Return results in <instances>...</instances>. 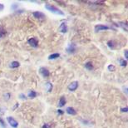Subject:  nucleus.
Masks as SVG:
<instances>
[{
    "label": "nucleus",
    "mask_w": 128,
    "mask_h": 128,
    "mask_svg": "<svg viewBox=\"0 0 128 128\" xmlns=\"http://www.w3.org/2000/svg\"><path fill=\"white\" fill-rule=\"evenodd\" d=\"M45 8L47 10H48L49 12L54 14L61 15V16H63L64 15V12L62 11V10H60L59 8H56L55 6H52V5H51V4H45Z\"/></svg>",
    "instance_id": "1"
},
{
    "label": "nucleus",
    "mask_w": 128,
    "mask_h": 128,
    "mask_svg": "<svg viewBox=\"0 0 128 128\" xmlns=\"http://www.w3.org/2000/svg\"><path fill=\"white\" fill-rule=\"evenodd\" d=\"M7 121L8 122V124L11 126L12 127L14 128H17L18 126V122L16 120H15L14 117L12 116H8L7 117Z\"/></svg>",
    "instance_id": "2"
},
{
    "label": "nucleus",
    "mask_w": 128,
    "mask_h": 128,
    "mask_svg": "<svg viewBox=\"0 0 128 128\" xmlns=\"http://www.w3.org/2000/svg\"><path fill=\"white\" fill-rule=\"evenodd\" d=\"M78 82H76V81H74V82H71L68 86V90L71 91V92L76 91V89H78Z\"/></svg>",
    "instance_id": "3"
},
{
    "label": "nucleus",
    "mask_w": 128,
    "mask_h": 128,
    "mask_svg": "<svg viewBox=\"0 0 128 128\" xmlns=\"http://www.w3.org/2000/svg\"><path fill=\"white\" fill-rule=\"evenodd\" d=\"M39 72H40L41 75L43 76V78H48L49 75H50L49 71H48V69L46 68H40Z\"/></svg>",
    "instance_id": "4"
},
{
    "label": "nucleus",
    "mask_w": 128,
    "mask_h": 128,
    "mask_svg": "<svg viewBox=\"0 0 128 128\" xmlns=\"http://www.w3.org/2000/svg\"><path fill=\"white\" fill-rule=\"evenodd\" d=\"M28 42L30 46H32V48H38V41L37 40V38H29L28 40Z\"/></svg>",
    "instance_id": "5"
},
{
    "label": "nucleus",
    "mask_w": 128,
    "mask_h": 128,
    "mask_svg": "<svg viewBox=\"0 0 128 128\" xmlns=\"http://www.w3.org/2000/svg\"><path fill=\"white\" fill-rule=\"evenodd\" d=\"M110 28L108 26H106V25H102V24H98L95 26V31L96 32H100L102 31V30H108Z\"/></svg>",
    "instance_id": "6"
},
{
    "label": "nucleus",
    "mask_w": 128,
    "mask_h": 128,
    "mask_svg": "<svg viewBox=\"0 0 128 128\" xmlns=\"http://www.w3.org/2000/svg\"><path fill=\"white\" fill-rule=\"evenodd\" d=\"M32 16L34 17V18H38V19H44L45 18H46V16L42 14V12H38V11L33 12H32Z\"/></svg>",
    "instance_id": "7"
},
{
    "label": "nucleus",
    "mask_w": 128,
    "mask_h": 128,
    "mask_svg": "<svg viewBox=\"0 0 128 128\" xmlns=\"http://www.w3.org/2000/svg\"><path fill=\"white\" fill-rule=\"evenodd\" d=\"M68 25H66V22H62L61 24V25L59 26V28H58V31L61 32H62V33H65L68 32Z\"/></svg>",
    "instance_id": "8"
},
{
    "label": "nucleus",
    "mask_w": 128,
    "mask_h": 128,
    "mask_svg": "<svg viewBox=\"0 0 128 128\" xmlns=\"http://www.w3.org/2000/svg\"><path fill=\"white\" fill-rule=\"evenodd\" d=\"M66 113H68V114L72 115V116H75V115H76V111L72 106L68 107L66 110Z\"/></svg>",
    "instance_id": "9"
},
{
    "label": "nucleus",
    "mask_w": 128,
    "mask_h": 128,
    "mask_svg": "<svg viewBox=\"0 0 128 128\" xmlns=\"http://www.w3.org/2000/svg\"><path fill=\"white\" fill-rule=\"evenodd\" d=\"M66 51H68V52H69V53L75 52V51H76V46L74 45V44H70V45L68 46V49H66Z\"/></svg>",
    "instance_id": "10"
},
{
    "label": "nucleus",
    "mask_w": 128,
    "mask_h": 128,
    "mask_svg": "<svg viewBox=\"0 0 128 128\" xmlns=\"http://www.w3.org/2000/svg\"><path fill=\"white\" fill-rule=\"evenodd\" d=\"M19 66H20V63L18 62H16V61L12 62L11 63H10V65H9V66L11 68H18Z\"/></svg>",
    "instance_id": "11"
},
{
    "label": "nucleus",
    "mask_w": 128,
    "mask_h": 128,
    "mask_svg": "<svg viewBox=\"0 0 128 128\" xmlns=\"http://www.w3.org/2000/svg\"><path fill=\"white\" fill-rule=\"evenodd\" d=\"M60 57V54L59 53H53V54H51L49 57H48V59L49 60H54V59H57L58 58Z\"/></svg>",
    "instance_id": "12"
},
{
    "label": "nucleus",
    "mask_w": 128,
    "mask_h": 128,
    "mask_svg": "<svg viewBox=\"0 0 128 128\" xmlns=\"http://www.w3.org/2000/svg\"><path fill=\"white\" fill-rule=\"evenodd\" d=\"M66 104V98L64 96H62L59 100V103H58V106L60 107H62L64 105Z\"/></svg>",
    "instance_id": "13"
},
{
    "label": "nucleus",
    "mask_w": 128,
    "mask_h": 128,
    "mask_svg": "<svg viewBox=\"0 0 128 128\" xmlns=\"http://www.w3.org/2000/svg\"><path fill=\"white\" fill-rule=\"evenodd\" d=\"M85 68L88 69V70L92 71L93 69V65H92V63L91 62H86L85 64Z\"/></svg>",
    "instance_id": "14"
},
{
    "label": "nucleus",
    "mask_w": 128,
    "mask_h": 128,
    "mask_svg": "<svg viewBox=\"0 0 128 128\" xmlns=\"http://www.w3.org/2000/svg\"><path fill=\"white\" fill-rule=\"evenodd\" d=\"M38 93L35 92L34 91H30L28 92V96L29 97V98H35L36 96H37Z\"/></svg>",
    "instance_id": "15"
},
{
    "label": "nucleus",
    "mask_w": 128,
    "mask_h": 128,
    "mask_svg": "<svg viewBox=\"0 0 128 128\" xmlns=\"http://www.w3.org/2000/svg\"><path fill=\"white\" fill-rule=\"evenodd\" d=\"M46 86H47V90H48V92H51L52 90V84L48 82L46 83Z\"/></svg>",
    "instance_id": "16"
},
{
    "label": "nucleus",
    "mask_w": 128,
    "mask_h": 128,
    "mask_svg": "<svg viewBox=\"0 0 128 128\" xmlns=\"http://www.w3.org/2000/svg\"><path fill=\"white\" fill-rule=\"evenodd\" d=\"M107 46H108L109 48H111V49H114L115 48V44H114L113 41H109V42H107Z\"/></svg>",
    "instance_id": "17"
},
{
    "label": "nucleus",
    "mask_w": 128,
    "mask_h": 128,
    "mask_svg": "<svg viewBox=\"0 0 128 128\" xmlns=\"http://www.w3.org/2000/svg\"><path fill=\"white\" fill-rule=\"evenodd\" d=\"M107 69H108V71L110 72H114V71H116V66L114 65H109L107 66Z\"/></svg>",
    "instance_id": "18"
},
{
    "label": "nucleus",
    "mask_w": 128,
    "mask_h": 128,
    "mask_svg": "<svg viewBox=\"0 0 128 128\" xmlns=\"http://www.w3.org/2000/svg\"><path fill=\"white\" fill-rule=\"evenodd\" d=\"M119 25L125 30V31H127V25H126V24H124V22H120Z\"/></svg>",
    "instance_id": "19"
},
{
    "label": "nucleus",
    "mask_w": 128,
    "mask_h": 128,
    "mask_svg": "<svg viewBox=\"0 0 128 128\" xmlns=\"http://www.w3.org/2000/svg\"><path fill=\"white\" fill-rule=\"evenodd\" d=\"M120 64H121L122 66H126L127 64V62L125 61L124 59H120Z\"/></svg>",
    "instance_id": "20"
},
{
    "label": "nucleus",
    "mask_w": 128,
    "mask_h": 128,
    "mask_svg": "<svg viewBox=\"0 0 128 128\" xmlns=\"http://www.w3.org/2000/svg\"><path fill=\"white\" fill-rule=\"evenodd\" d=\"M5 33H6V32H5L2 28H0V38H2V37H4V36L5 35Z\"/></svg>",
    "instance_id": "21"
},
{
    "label": "nucleus",
    "mask_w": 128,
    "mask_h": 128,
    "mask_svg": "<svg viewBox=\"0 0 128 128\" xmlns=\"http://www.w3.org/2000/svg\"><path fill=\"white\" fill-rule=\"evenodd\" d=\"M0 125H1V126L4 128H6V126L4 125V121H2V118H0Z\"/></svg>",
    "instance_id": "22"
},
{
    "label": "nucleus",
    "mask_w": 128,
    "mask_h": 128,
    "mask_svg": "<svg viewBox=\"0 0 128 128\" xmlns=\"http://www.w3.org/2000/svg\"><path fill=\"white\" fill-rule=\"evenodd\" d=\"M42 128H51V126H49V124H48V123H46V124H44L42 126Z\"/></svg>",
    "instance_id": "23"
},
{
    "label": "nucleus",
    "mask_w": 128,
    "mask_h": 128,
    "mask_svg": "<svg viewBox=\"0 0 128 128\" xmlns=\"http://www.w3.org/2000/svg\"><path fill=\"white\" fill-rule=\"evenodd\" d=\"M4 9V4H0V11H2V10Z\"/></svg>",
    "instance_id": "24"
},
{
    "label": "nucleus",
    "mask_w": 128,
    "mask_h": 128,
    "mask_svg": "<svg viewBox=\"0 0 128 128\" xmlns=\"http://www.w3.org/2000/svg\"><path fill=\"white\" fill-rule=\"evenodd\" d=\"M124 54H125V58H128V52H127V50H125Z\"/></svg>",
    "instance_id": "25"
},
{
    "label": "nucleus",
    "mask_w": 128,
    "mask_h": 128,
    "mask_svg": "<svg viewBox=\"0 0 128 128\" xmlns=\"http://www.w3.org/2000/svg\"><path fill=\"white\" fill-rule=\"evenodd\" d=\"M58 114H60V115H62V114L64 113V112L62 111V110H60V109H59V110H58Z\"/></svg>",
    "instance_id": "26"
},
{
    "label": "nucleus",
    "mask_w": 128,
    "mask_h": 128,
    "mask_svg": "<svg viewBox=\"0 0 128 128\" xmlns=\"http://www.w3.org/2000/svg\"><path fill=\"white\" fill-rule=\"evenodd\" d=\"M127 107H125V108H122V112H127Z\"/></svg>",
    "instance_id": "27"
},
{
    "label": "nucleus",
    "mask_w": 128,
    "mask_h": 128,
    "mask_svg": "<svg viewBox=\"0 0 128 128\" xmlns=\"http://www.w3.org/2000/svg\"><path fill=\"white\" fill-rule=\"evenodd\" d=\"M20 97H21V99H26V96H25L24 94H20Z\"/></svg>",
    "instance_id": "28"
}]
</instances>
